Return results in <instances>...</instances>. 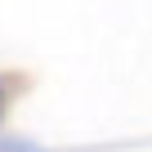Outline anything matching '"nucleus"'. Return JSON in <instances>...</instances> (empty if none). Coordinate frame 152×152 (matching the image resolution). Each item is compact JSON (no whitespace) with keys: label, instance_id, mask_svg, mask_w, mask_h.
<instances>
[{"label":"nucleus","instance_id":"f257e3e1","mask_svg":"<svg viewBox=\"0 0 152 152\" xmlns=\"http://www.w3.org/2000/svg\"><path fill=\"white\" fill-rule=\"evenodd\" d=\"M5 107H9V94H5V81H0V116H5Z\"/></svg>","mask_w":152,"mask_h":152}]
</instances>
